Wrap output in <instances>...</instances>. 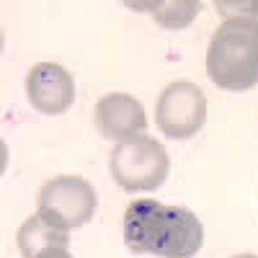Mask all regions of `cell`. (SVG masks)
<instances>
[{
  "instance_id": "obj_9",
  "label": "cell",
  "mask_w": 258,
  "mask_h": 258,
  "mask_svg": "<svg viewBox=\"0 0 258 258\" xmlns=\"http://www.w3.org/2000/svg\"><path fill=\"white\" fill-rule=\"evenodd\" d=\"M132 8H150L153 18L163 29H186L199 16V0H165V3H129Z\"/></svg>"
},
{
  "instance_id": "obj_4",
  "label": "cell",
  "mask_w": 258,
  "mask_h": 258,
  "mask_svg": "<svg viewBox=\"0 0 258 258\" xmlns=\"http://www.w3.org/2000/svg\"><path fill=\"white\" fill-rule=\"evenodd\" d=\"M98 207L93 186L80 176H57L41 186L36 214L59 230H75L88 222Z\"/></svg>"
},
{
  "instance_id": "obj_12",
  "label": "cell",
  "mask_w": 258,
  "mask_h": 258,
  "mask_svg": "<svg viewBox=\"0 0 258 258\" xmlns=\"http://www.w3.org/2000/svg\"><path fill=\"white\" fill-rule=\"evenodd\" d=\"M232 258H258V255H253V253H238V255H232Z\"/></svg>"
},
{
  "instance_id": "obj_2",
  "label": "cell",
  "mask_w": 258,
  "mask_h": 258,
  "mask_svg": "<svg viewBox=\"0 0 258 258\" xmlns=\"http://www.w3.org/2000/svg\"><path fill=\"white\" fill-rule=\"evenodd\" d=\"M207 75L222 91H250L258 85V21L227 18L212 34Z\"/></svg>"
},
{
  "instance_id": "obj_1",
  "label": "cell",
  "mask_w": 258,
  "mask_h": 258,
  "mask_svg": "<svg viewBox=\"0 0 258 258\" xmlns=\"http://www.w3.org/2000/svg\"><path fill=\"white\" fill-rule=\"evenodd\" d=\"M121 230L132 253H153L158 258H194L204 243V225L191 209L155 199L129 204Z\"/></svg>"
},
{
  "instance_id": "obj_6",
  "label": "cell",
  "mask_w": 258,
  "mask_h": 258,
  "mask_svg": "<svg viewBox=\"0 0 258 258\" xmlns=\"http://www.w3.org/2000/svg\"><path fill=\"white\" fill-rule=\"evenodd\" d=\"M26 96L41 114H64L75 101V80L57 62H39L26 75Z\"/></svg>"
},
{
  "instance_id": "obj_8",
  "label": "cell",
  "mask_w": 258,
  "mask_h": 258,
  "mask_svg": "<svg viewBox=\"0 0 258 258\" xmlns=\"http://www.w3.org/2000/svg\"><path fill=\"white\" fill-rule=\"evenodd\" d=\"M18 250L24 258H36L41 250L47 248H68L70 245V235L68 230H59L54 225H49L47 220H41L39 214L29 217L24 225L18 227Z\"/></svg>"
},
{
  "instance_id": "obj_5",
  "label": "cell",
  "mask_w": 258,
  "mask_h": 258,
  "mask_svg": "<svg viewBox=\"0 0 258 258\" xmlns=\"http://www.w3.org/2000/svg\"><path fill=\"white\" fill-rule=\"evenodd\" d=\"M158 129L170 140H191L207 121V98L191 80L165 85L155 106Z\"/></svg>"
},
{
  "instance_id": "obj_11",
  "label": "cell",
  "mask_w": 258,
  "mask_h": 258,
  "mask_svg": "<svg viewBox=\"0 0 258 258\" xmlns=\"http://www.w3.org/2000/svg\"><path fill=\"white\" fill-rule=\"evenodd\" d=\"M36 258H73L68 248H47V250H41Z\"/></svg>"
},
{
  "instance_id": "obj_3",
  "label": "cell",
  "mask_w": 258,
  "mask_h": 258,
  "mask_svg": "<svg viewBox=\"0 0 258 258\" xmlns=\"http://www.w3.org/2000/svg\"><path fill=\"white\" fill-rule=\"evenodd\" d=\"M109 170L124 191H155L168 178L170 160L158 140L140 135L111 150Z\"/></svg>"
},
{
  "instance_id": "obj_7",
  "label": "cell",
  "mask_w": 258,
  "mask_h": 258,
  "mask_svg": "<svg viewBox=\"0 0 258 258\" xmlns=\"http://www.w3.org/2000/svg\"><path fill=\"white\" fill-rule=\"evenodd\" d=\"M96 129L106 140H132L147 129L142 103L129 93H106L93 109Z\"/></svg>"
},
{
  "instance_id": "obj_10",
  "label": "cell",
  "mask_w": 258,
  "mask_h": 258,
  "mask_svg": "<svg viewBox=\"0 0 258 258\" xmlns=\"http://www.w3.org/2000/svg\"><path fill=\"white\" fill-rule=\"evenodd\" d=\"M214 8H217L220 16H225V21L227 18H255L258 21V3L255 0H250V3H227V0H217Z\"/></svg>"
}]
</instances>
